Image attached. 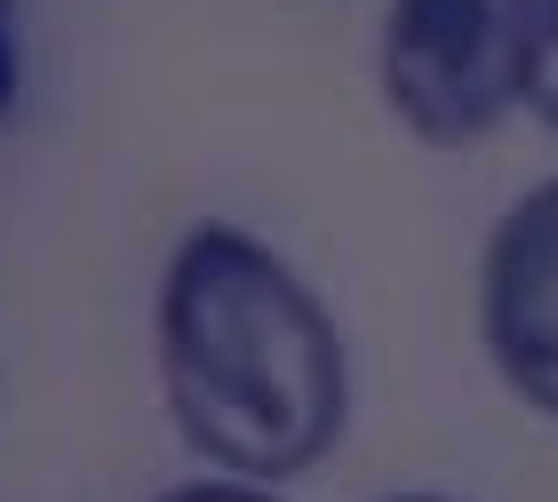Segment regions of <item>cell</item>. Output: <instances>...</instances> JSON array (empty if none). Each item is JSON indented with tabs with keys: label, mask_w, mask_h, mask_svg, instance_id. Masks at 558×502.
Listing matches in <instances>:
<instances>
[{
	"label": "cell",
	"mask_w": 558,
	"mask_h": 502,
	"mask_svg": "<svg viewBox=\"0 0 558 502\" xmlns=\"http://www.w3.org/2000/svg\"><path fill=\"white\" fill-rule=\"evenodd\" d=\"M384 96L430 152H463L526 105V0H391Z\"/></svg>",
	"instance_id": "7a4b0ae2"
},
{
	"label": "cell",
	"mask_w": 558,
	"mask_h": 502,
	"mask_svg": "<svg viewBox=\"0 0 558 502\" xmlns=\"http://www.w3.org/2000/svg\"><path fill=\"white\" fill-rule=\"evenodd\" d=\"M526 112L558 136V0H526Z\"/></svg>",
	"instance_id": "277c9868"
},
{
	"label": "cell",
	"mask_w": 558,
	"mask_h": 502,
	"mask_svg": "<svg viewBox=\"0 0 558 502\" xmlns=\"http://www.w3.org/2000/svg\"><path fill=\"white\" fill-rule=\"evenodd\" d=\"M160 502H279V494H264L256 479H192V487H175Z\"/></svg>",
	"instance_id": "5b68a950"
},
{
	"label": "cell",
	"mask_w": 558,
	"mask_h": 502,
	"mask_svg": "<svg viewBox=\"0 0 558 502\" xmlns=\"http://www.w3.org/2000/svg\"><path fill=\"white\" fill-rule=\"evenodd\" d=\"M16 96V40H9V0H0V112Z\"/></svg>",
	"instance_id": "8992f818"
},
{
	"label": "cell",
	"mask_w": 558,
	"mask_h": 502,
	"mask_svg": "<svg viewBox=\"0 0 558 502\" xmlns=\"http://www.w3.org/2000/svg\"><path fill=\"white\" fill-rule=\"evenodd\" d=\"M384 502H447V494H384Z\"/></svg>",
	"instance_id": "52a82bcc"
},
{
	"label": "cell",
	"mask_w": 558,
	"mask_h": 502,
	"mask_svg": "<svg viewBox=\"0 0 558 502\" xmlns=\"http://www.w3.org/2000/svg\"><path fill=\"white\" fill-rule=\"evenodd\" d=\"M160 391L223 479H295L343 439L351 359L327 304L240 223H199L160 271Z\"/></svg>",
	"instance_id": "6da1fadb"
},
{
	"label": "cell",
	"mask_w": 558,
	"mask_h": 502,
	"mask_svg": "<svg viewBox=\"0 0 558 502\" xmlns=\"http://www.w3.org/2000/svg\"><path fill=\"white\" fill-rule=\"evenodd\" d=\"M478 335L502 383L558 423V175L502 208L478 256Z\"/></svg>",
	"instance_id": "3957f363"
}]
</instances>
